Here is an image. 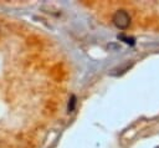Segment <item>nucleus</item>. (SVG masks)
I'll return each instance as SVG.
<instances>
[{"mask_svg": "<svg viewBox=\"0 0 159 148\" xmlns=\"http://www.w3.org/2000/svg\"><path fill=\"white\" fill-rule=\"evenodd\" d=\"M118 39L119 40H123L125 44H129V45H134V42H135L133 37H128L125 35H118Z\"/></svg>", "mask_w": 159, "mask_h": 148, "instance_id": "7ed1b4c3", "label": "nucleus"}, {"mask_svg": "<svg viewBox=\"0 0 159 148\" xmlns=\"http://www.w3.org/2000/svg\"><path fill=\"white\" fill-rule=\"evenodd\" d=\"M133 63H129V62H127V63H124V65H122L120 67H117V68H114V70H112V72H111V75L112 76H118V75H122V73H124L130 66H132Z\"/></svg>", "mask_w": 159, "mask_h": 148, "instance_id": "f03ea898", "label": "nucleus"}, {"mask_svg": "<svg viewBox=\"0 0 159 148\" xmlns=\"http://www.w3.org/2000/svg\"><path fill=\"white\" fill-rule=\"evenodd\" d=\"M75 104H76V97L72 96L71 99H70V103H68V112H72V111H73Z\"/></svg>", "mask_w": 159, "mask_h": 148, "instance_id": "20e7f679", "label": "nucleus"}, {"mask_svg": "<svg viewBox=\"0 0 159 148\" xmlns=\"http://www.w3.org/2000/svg\"><path fill=\"white\" fill-rule=\"evenodd\" d=\"M112 21L118 29L125 30L130 24V16L125 10H117L112 17Z\"/></svg>", "mask_w": 159, "mask_h": 148, "instance_id": "f257e3e1", "label": "nucleus"}]
</instances>
